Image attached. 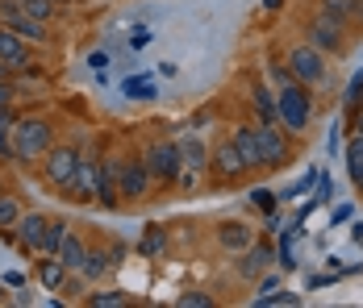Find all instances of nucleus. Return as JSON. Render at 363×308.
<instances>
[{"instance_id":"42","label":"nucleus","mask_w":363,"mask_h":308,"mask_svg":"<svg viewBox=\"0 0 363 308\" xmlns=\"http://www.w3.org/2000/svg\"><path fill=\"white\" fill-rule=\"evenodd\" d=\"M0 300H4V292H0Z\"/></svg>"},{"instance_id":"8","label":"nucleus","mask_w":363,"mask_h":308,"mask_svg":"<svg viewBox=\"0 0 363 308\" xmlns=\"http://www.w3.org/2000/svg\"><path fill=\"white\" fill-rule=\"evenodd\" d=\"M309 46L322 50V55H338V50H342V34H338V25L330 21L326 13L309 21Z\"/></svg>"},{"instance_id":"34","label":"nucleus","mask_w":363,"mask_h":308,"mask_svg":"<svg viewBox=\"0 0 363 308\" xmlns=\"http://www.w3.org/2000/svg\"><path fill=\"white\" fill-rule=\"evenodd\" d=\"M109 63H113L109 50H92V55H88V67H92V71H105Z\"/></svg>"},{"instance_id":"40","label":"nucleus","mask_w":363,"mask_h":308,"mask_svg":"<svg viewBox=\"0 0 363 308\" xmlns=\"http://www.w3.org/2000/svg\"><path fill=\"white\" fill-rule=\"evenodd\" d=\"M280 4H284V0H263V8H280Z\"/></svg>"},{"instance_id":"11","label":"nucleus","mask_w":363,"mask_h":308,"mask_svg":"<svg viewBox=\"0 0 363 308\" xmlns=\"http://www.w3.org/2000/svg\"><path fill=\"white\" fill-rule=\"evenodd\" d=\"M146 183H150L146 163H121V171H117V188H121V196L138 200V196H146Z\"/></svg>"},{"instance_id":"41","label":"nucleus","mask_w":363,"mask_h":308,"mask_svg":"<svg viewBox=\"0 0 363 308\" xmlns=\"http://www.w3.org/2000/svg\"><path fill=\"white\" fill-rule=\"evenodd\" d=\"M355 134H363V113H359V121H355Z\"/></svg>"},{"instance_id":"10","label":"nucleus","mask_w":363,"mask_h":308,"mask_svg":"<svg viewBox=\"0 0 363 308\" xmlns=\"http://www.w3.org/2000/svg\"><path fill=\"white\" fill-rule=\"evenodd\" d=\"M0 13H4V21L13 25V34H17V38H34V42H42V38H46L42 21H38V17H30V13H21L13 0H4V4H0Z\"/></svg>"},{"instance_id":"38","label":"nucleus","mask_w":363,"mask_h":308,"mask_svg":"<svg viewBox=\"0 0 363 308\" xmlns=\"http://www.w3.org/2000/svg\"><path fill=\"white\" fill-rule=\"evenodd\" d=\"M146 42H150V34H146V30H138V34H130V50H143Z\"/></svg>"},{"instance_id":"12","label":"nucleus","mask_w":363,"mask_h":308,"mask_svg":"<svg viewBox=\"0 0 363 308\" xmlns=\"http://www.w3.org/2000/svg\"><path fill=\"white\" fill-rule=\"evenodd\" d=\"M96 188H101V163H88V159H79V171L72 179V192L79 200H92L96 205Z\"/></svg>"},{"instance_id":"28","label":"nucleus","mask_w":363,"mask_h":308,"mask_svg":"<svg viewBox=\"0 0 363 308\" xmlns=\"http://www.w3.org/2000/svg\"><path fill=\"white\" fill-rule=\"evenodd\" d=\"M255 108H259V117H263V121H276V117H280V108H276V96H272L267 88H259V92H255Z\"/></svg>"},{"instance_id":"23","label":"nucleus","mask_w":363,"mask_h":308,"mask_svg":"<svg viewBox=\"0 0 363 308\" xmlns=\"http://www.w3.org/2000/svg\"><path fill=\"white\" fill-rule=\"evenodd\" d=\"M121 92H125L130 101H150V96H155V79H150V75H130V79L121 84Z\"/></svg>"},{"instance_id":"37","label":"nucleus","mask_w":363,"mask_h":308,"mask_svg":"<svg viewBox=\"0 0 363 308\" xmlns=\"http://www.w3.org/2000/svg\"><path fill=\"white\" fill-rule=\"evenodd\" d=\"M276 287H280V279H276V275H272V279H263V283H259V296H255V300H263V296H272Z\"/></svg>"},{"instance_id":"4","label":"nucleus","mask_w":363,"mask_h":308,"mask_svg":"<svg viewBox=\"0 0 363 308\" xmlns=\"http://www.w3.org/2000/svg\"><path fill=\"white\" fill-rule=\"evenodd\" d=\"M150 179H176L180 175V150H176V142H159V146H150V154L143 159Z\"/></svg>"},{"instance_id":"18","label":"nucleus","mask_w":363,"mask_h":308,"mask_svg":"<svg viewBox=\"0 0 363 308\" xmlns=\"http://www.w3.org/2000/svg\"><path fill=\"white\" fill-rule=\"evenodd\" d=\"M213 167H218L221 179H238V175L247 171V163H242V154H238L234 142H225V146L218 150V163H213Z\"/></svg>"},{"instance_id":"30","label":"nucleus","mask_w":363,"mask_h":308,"mask_svg":"<svg viewBox=\"0 0 363 308\" xmlns=\"http://www.w3.org/2000/svg\"><path fill=\"white\" fill-rule=\"evenodd\" d=\"M17 217H21V208L13 196H0V229H9V225H17Z\"/></svg>"},{"instance_id":"24","label":"nucleus","mask_w":363,"mask_h":308,"mask_svg":"<svg viewBox=\"0 0 363 308\" xmlns=\"http://www.w3.org/2000/svg\"><path fill=\"white\" fill-rule=\"evenodd\" d=\"M63 275H67V267H63L59 258H46V263L38 267V279H42V287H50V292H59V287H63Z\"/></svg>"},{"instance_id":"35","label":"nucleus","mask_w":363,"mask_h":308,"mask_svg":"<svg viewBox=\"0 0 363 308\" xmlns=\"http://www.w3.org/2000/svg\"><path fill=\"white\" fill-rule=\"evenodd\" d=\"M351 217H355V208H351V205H338L334 212H330V225H342V221H351Z\"/></svg>"},{"instance_id":"17","label":"nucleus","mask_w":363,"mask_h":308,"mask_svg":"<svg viewBox=\"0 0 363 308\" xmlns=\"http://www.w3.org/2000/svg\"><path fill=\"white\" fill-rule=\"evenodd\" d=\"M234 146H238V154H242L247 171H251V167H267V159H263V150H259L255 130H238V134H234Z\"/></svg>"},{"instance_id":"27","label":"nucleus","mask_w":363,"mask_h":308,"mask_svg":"<svg viewBox=\"0 0 363 308\" xmlns=\"http://www.w3.org/2000/svg\"><path fill=\"white\" fill-rule=\"evenodd\" d=\"M21 13H30V17H38V21H46L50 13H55V0H13Z\"/></svg>"},{"instance_id":"19","label":"nucleus","mask_w":363,"mask_h":308,"mask_svg":"<svg viewBox=\"0 0 363 308\" xmlns=\"http://www.w3.org/2000/svg\"><path fill=\"white\" fill-rule=\"evenodd\" d=\"M272 258H276V254H272V246H267V241H263V246H247V258H242V267H238V271H242V279H255V275L267 271V263H272Z\"/></svg>"},{"instance_id":"32","label":"nucleus","mask_w":363,"mask_h":308,"mask_svg":"<svg viewBox=\"0 0 363 308\" xmlns=\"http://www.w3.org/2000/svg\"><path fill=\"white\" fill-rule=\"evenodd\" d=\"M176 304L180 308H213V296H205V292H184Z\"/></svg>"},{"instance_id":"3","label":"nucleus","mask_w":363,"mask_h":308,"mask_svg":"<svg viewBox=\"0 0 363 308\" xmlns=\"http://www.w3.org/2000/svg\"><path fill=\"white\" fill-rule=\"evenodd\" d=\"M176 150H180V175H176V183H180V188H192L196 175L205 171V163H209V150H205V142L196 134H184L180 142H176Z\"/></svg>"},{"instance_id":"33","label":"nucleus","mask_w":363,"mask_h":308,"mask_svg":"<svg viewBox=\"0 0 363 308\" xmlns=\"http://www.w3.org/2000/svg\"><path fill=\"white\" fill-rule=\"evenodd\" d=\"M251 200H255L259 208H263V212H276V196H272L267 188H255V192H251Z\"/></svg>"},{"instance_id":"16","label":"nucleus","mask_w":363,"mask_h":308,"mask_svg":"<svg viewBox=\"0 0 363 308\" xmlns=\"http://www.w3.org/2000/svg\"><path fill=\"white\" fill-rule=\"evenodd\" d=\"M322 13H326L334 25H347V21H363V0H322Z\"/></svg>"},{"instance_id":"31","label":"nucleus","mask_w":363,"mask_h":308,"mask_svg":"<svg viewBox=\"0 0 363 308\" xmlns=\"http://www.w3.org/2000/svg\"><path fill=\"white\" fill-rule=\"evenodd\" d=\"M280 263H284V267H296V234H284V238H280Z\"/></svg>"},{"instance_id":"20","label":"nucleus","mask_w":363,"mask_h":308,"mask_svg":"<svg viewBox=\"0 0 363 308\" xmlns=\"http://www.w3.org/2000/svg\"><path fill=\"white\" fill-rule=\"evenodd\" d=\"M163 250H167V229H163V225H146L138 254H143V258H159Z\"/></svg>"},{"instance_id":"36","label":"nucleus","mask_w":363,"mask_h":308,"mask_svg":"<svg viewBox=\"0 0 363 308\" xmlns=\"http://www.w3.org/2000/svg\"><path fill=\"white\" fill-rule=\"evenodd\" d=\"M359 96H363V71L355 75V79H351V88H347V104H355Z\"/></svg>"},{"instance_id":"21","label":"nucleus","mask_w":363,"mask_h":308,"mask_svg":"<svg viewBox=\"0 0 363 308\" xmlns=\"http://www.w3.org/2000/svg\"><path fill=\"white\" fill-rule=\"evenodd\" d=\"M221 246H225V250H247V246H251V229H247V225H238V221H230V225H221Z\"/></svg>"},{"instance_id":"7","label":"nucleus","mask_w":363,"mask_h":308,"mask_svg":"<svg viewBox=\"0 0 363 308\" xmlns=\"http://www.w3.org/2000/svg\"><path fill=\"white\" fill-rule=\"evenodd\" d=\"M255 137H259V150H263V159H267L272 167L289 159V142H284V134H280V125H276V121L255 125Z\"/></svg>"},{"instance_id":"26","label":"nucleus","mask_w":363,"mask_h":308,"mask_svg":"<svg viewBox=\"0 0 363 308\" xmlns=\"http://www.w3.org/2000/svg\"><path fill=\"white\" fill-rule=\"evenodd\" d=\"M88 304L92 308H125L130 304V296H125V292H92Z\"/></svg>"},{"instance_id":"5","label":"nucleus","mask_w":363,"mask_h":308,"mask_svg":"<svg viewBox=\"0 0 363 308\" xmlns=\"http://www.w3.org/2000/svg\"><path fill=\"white\" fill-rule=\"evenodd\" d=\"M289 71L301 79V84H318V79L326 75L322 50H313V46H296V50L289 55Z\"/></svg>"},{"instance_id":"15","label":"nucleus","mask_w":363,"mask_h":308,"mask_svg":"<svg viewBox=\"0 0 363 308\" xmlns=\"http://www.w3.org/2000/svg\"><path fill=\"white\" fill-rule=\"evenodd\" d=\"M84 254H88V246L79 241V234H72V229H67V234H63V241H59V250H55V258H59L67 271H79V267H84Z\"/></svg>"},{"instance_id":"13","label":"nucleus","mask_w":363,"mask_h":308,"mask_svg":"<svg viewBox=\"0 0 363 308\" xmlns=\"http://www.w3.org/2000/svg\"><path fill=\"white\" fill-rule=\"evenodd\" d=\"M0 63L9 71H21L30 59H26V38H17L13 30H0Z\"/></svg>"},{"instance_id":"29","label":"nucleus","mask_w":363,"mask_h":308,"mask_svg":"<svg viewBox=\"0 0 363 308\" xmlns=\"http://www.w3.org/2000/svg\"><path fill=\"white\" fill-rule=\"evenodd\" d=\"M63 234H67V225H63V221H50V225H46V238H42V250H46V254H55V250H59V241H63Z\"/></svg>"},{"instance_id":"43","label":"nucleus","mask_w":363,"mask_h":308,"mask_svg":"<svg viewBox=\"0 0 363 308\" xmlns=\"http://www.w3.org/2000/svg\"><path fill=\"white\" fill-rule=\"evenodd\" d=\"M0 159H4V154H0Z\"/></svg>"},{"instance_id":"6","label":"nucleus","mask_w":363,"mask_h":308,"mask_svg":"<svg viewBox=\"0 0 363 308\" xmlns=\"http://www.w3.org/2000/svg\"><path fill=\"white\" fill-rule=\"evenodd\" d=\"M75 171H79V154H75V150H50V154H46V179H50L55 188L72 192Z\"/></svg>"},{"instance_id":"14","label":"nucleus","mask_w":363,"mask_h":308,"mask_svg":"<svg viewBox=\"0 0 363 308\" xmlns=\"http://www.w3.org/2000/svg\"><path fill=\"white\" fill-rule=\"evenodd\" d=\"M117 171H121V163H117V159H105V163H101V188H96V205H105V208L117 205V196H121V188H117Z\"/></svg>"},{"instance_id":"1","label":"nucleus","mask_w":363,"mask_h":308,"mask_svg":"<svg viewBox=\"0 0 363 308\" xmlns=\"http://www.w3.org/2000/svg\"><path fill=\"white\" fill-rule=\"evenodd\" d=\"M46 150H50V125H46V121H38V117L13 121V146H9V154H13V159L30 163V159L46 154Z\"/></svg>"},{"instance_id":"39","label":"nucleus","mask_w":363,"mask_h":308,"mask_svg":"<svg viewBox=\"0 0 363 308\" xmlns=\"http://www.w3.org/2000/svg\"><path fill=\"white\" fill-rule=\"evenodd\" d=\"M9 96H13V88H9V84H0V108H9Z\"/></svg>"},{"instance_id":"25","label":"nucleus","mask_w":363,"mask_h":308,"mask_svg":"<svg viewBox=\"0 0 363 308\" xmlns=\"http://www.w3.org/2000/svg\"><path fill=\"white\" fill-rule=\"evenodd\" d=\"M109 267H113L109 254H101V250H88V254H84V267H79V271L88 275V279H101V275L109 271Z\"/></svg>"},{"instance_id":"9","label":"nucleus","mask_w":363,"mask_h":308,"mask_svg":"<svg viewBox=\"0 0 363 308\" xmlns=\"http://www.w3.org/2000/svg\"><path fill=\"white\" fill-rule=\"evenodd\" d=\"M46 225H50V217H42V212H26V217H17V241H21V250H42V238H46Z\"/></svg>"},{"instance_id":"2","label":"nucleus","mask_w":363,"mask_h":308,"mask_svg":"<svg viewBox=\"0 0 363 308\" xmlns=\"http://www.w3.org/2000/svg\"><path fill=\"white\" fill-rule=\"evenodd\" d=\"M276 108H280L276 121H280L289 134H301V130L309 125V96L301 92V84H284L280 96H276Z\"/></svg>"},{"instance_id":"22","label":"nucleus","mask_w":363,"mask_h":308,"mask_svg":"<svg viewBox=\"0 0 363 308\" xmlns=\"http://www.w3.org/2000/svg\"><path fill=\"white\" fill-rule=\"evenodd\" d=\"M347 171H351V179L363 188V134H355L347 142Z\"/></svg>"}]
</instances>
